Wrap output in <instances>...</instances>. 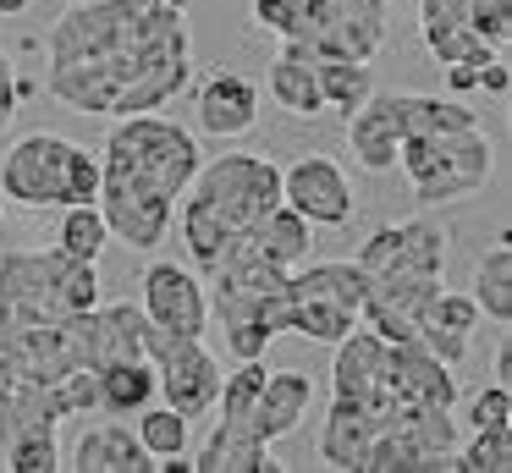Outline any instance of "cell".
Instances as JSON below:
<instances>
[{
	"instance_id": "484cf974",
	"label": "cell",
	"mask_w": 512,
	"mask_h": 473,
	"mask_svg": "<svg viewBox=\"0 0 512 473\" xmlns=\"http://www.w3.org/2000/svg\"><path fill=\"white\" fill-rule=\"evenodd\" d=\"M452 468L463 473H507L512 468V429H474V440H457Z\"/></svg>"
},
{
	"instance_id": "9a60e30c",
	"label": "cell",
	"mask_w": 512,
	"mask_h": 473,
	"mask_svg": "<svg viewBox=\"0 0 512 473\" xmlns=\"http://www.w3.org/2000/svg\"><path fill=\"white\" fill-rule=\"evenodd\" d=\"M61 468H78V473H155V457L144 451V440H138L133 424L105 418V424L83 429L72 451H61Z\"/></svg>"
},
{
	"instance_id": "30bf717a",
	"label": "cell",
	"mask_w": 512,
	"mask_h": 473,
	"mask_svg": "<svg viewBox=\"0 0 512 473\" xmlns=\"http://www.w3.org/2000/svg\"><path fill=\"white\" fill-rule=\"evenodd\" d=\"M287 44H303L314 55H347V61H375L386 44L391 0H292Z\"/></svg>"
},
{
	"instance_id": "4fadbf2b",
	"label": "cell",
	"mask_w": 512,
	"mask_h": 473,
	"mask_svg": "<svg viewBox=\"0 0 512 473\" xmlns=\"http://www.w3.org/2000/svg\"><path fill=\"white\" fill-rule=\"evenodd\" d=\"M144 319L171 336H204L210 330V297H204L199 270L182 264H149L144 270Z\"/></svg>"
},
{
	"instance_id": "ac0fdd59",
	"label": "cell",
	"mask_w": 512,
	"mask_h": 473,
	"mask_svg": "<svg viewBox=\"0 0 512 473\" xmlns=\"http://www.w3.org/2000/svg\"><path fill=\"white\" fill-rule=\"evenodd\" d=\"M474 330H479V303H474V297H463V292H446V286L424 303V314H419V341L441 363H452V369L468 358Z\"/></svg>"
},
{
	"instance_id": "74e56055",
	"label": "cell",
	"mask_w": 512,
	"mask_h": 473,
	"mask_svg": "<svg viewBox=\"0 0 512 473\" xmlns=\"http://www.w3.org/2000/svg\"><path fill=\"white\" fill-rule=\"evenodd\" d=\"M0 215H6V198H0Z\"/></svg>"
},
{
	"instance_id": "2e32d148",
	"label": "cell",
	"mask_w": 512,
	"mask_h": 473,
	"mask_svg": "<svg viewBox=\"0 0 512 473\" xmlns=\"http://www.w3.org/2000/svg\"><path fill=\"white\" fill-rule=\"evenodd\" d=\"M193 110H199V127L210 138H243L259 127V88L243 72H210L199 83Z\"/></svg>"
},
{
	"instance_id": "4dcf8cb0",
	"label": "cell",
	"mask_w": 512,
	"mask_h": 473,
	"mask_svg": "<svg viewBox=\"0 0 512 473\" xmlns=\"http://www.w3.org/2000/svg\"><path fill=\"white\" fill-rule=\"evenodd\" d=\"M254 22H259V28H270L276 39H287L292 22H298V11H292V0H254Z\"/></svg>"
},
{
	"instance_id": "d6986e66",
	"label": "cell",
	"mask_w": 512,
	"mask_h": 473,
	"mask_svg": "<svg viewBox=\"0 0 512 473\" xmlns=\"http://www.w3.org/2000/svg\"><path fill=\"white\" fill-rule=\"evenodd\" d=\"M419 39H424V50H430L441 66H452V61H463V66L496 61V50H490V44L463 22L457 0H419Z\"/></svg>"
},
{
	"instance_id": "7a4b0ae2",
	"label": "cell",
	"mask_w": 512,
	"mask_h": 473,
	"mask_svg": "<svg viewBox=\"0 0 512 473\" xmlns=\"http://www.w3.org/2000/svg\"><path fill=\"white\" fill-rule=\"evenodd\" d=\"M199 160V138L182 121L160 116V110L116 116L111 138L100 149V198H94L105 215V231L138 253L160 248L171 237L177 198L188 193Z\"/></svg>"
},
{
	"instance_id": "e0dca14e",
	"label": "cell",
	"mask_w": 512,
	"mask_h": 473,
	"mask_svg": "<svg viewBox=\"0 0 512 473\" xmlns=\"http://www.w3.org/2000/svg\"><path fill=\"white\" fill-rule=\"evenodd\" d=\"M309 402H314V380L303 369H265V385L254 396V413H248V429H254L265 446H276L281 435L309 418Z\"/></svg>"
},
{
	"instance_id": "e575fe53",
	"label": "cell",
	"mask_w": 512,
	"mask_h": 473,
	"mask_svg": "<svg viewBox=\"0 0 512 473\" xmlns=\"http://www.w3.org/2000/svg\"><path fill=\"white\" fill-rule=\"evenodd\" d=\"M507 374H512V347H507V336L496 341V380L507 385Z\"/></svg>"
},
{
	"instance_id": "f1b7e54d",
	"label": "cell",
	"mask_w": 512,
	"mask_h": 473,
	"mask_svg": "<svg viewBox=\"0 0 512 473\" xmlns=\"http://www.w3.org/2000/svg\"><path fill=\"white\" fill-rule=\"evenodd\" d=\"M0 457H6L12 473H56L61 468V440H56V429H45V435H23V440H12V446L0 451Z\"/></svg>"
},
{
	"instance_id": "8992f818",
	"label": "cell",
	"mask_w": 512,
	"mask_h": 473,
	"mask_svg": "<svg viewBox=\"0 0 512 473\" xmlns=\"http://www.w3.org/2000/svg\"><path fill=\"white\" fill-rule=\"evenodd\" d=\"M100 303V259L67 248H17L0 253V330L45 325Z\"/></svg>"
},
{
	"instance_id": "5b68a950",
	"label": "cell",
	"mask_w": 512,
	"mask_h": 473,
	"mask_svg": "<svg viewBox=\"0 0 512 473\" xmlns=\"http://www.w3.org/2000/svg\"><path fill=\"white\" fill-rule=\"evenodd\" d=\"M281 204V165L270 154H215L199 160L188 193H182V248H188L193 270H215L243 237Z\"/></svg>"
},
{
	"instance_id": "ffe728a7",
	"label": "cell",
	"mask_w": 512,
	"mask_h": 473,
	"mask_svg": "<svg viewBox=\"0 0 512 473\" xmlns=\"http://www.w3.org/2000/svg\"><path fill=\"white\" fill-rule=\"evenodd\" d=\"M155 396H160V385H155V363L149 358H127V363L94 369V418H133Z\"/></svg>"
},
{
	"instance_id": "8fae6325",
	"label": "cell",
	"mask_w": 512,
	"mask_h": 473,
	"mask_svg": "<svg viewBox=\"0 0 512 473\" xmlns=\"http://www.w3.org/2000/svg\"><path fill=\"white\" fill-rule=\"evenodd\" d=\"M144 358L155 363V385L166 396V407H177L182 418H204L215 413L221 396V363L204 347V336H171V330L144 319Z\"/></svg>"
},
{
	"instance_id": "7c38bea8",
	"label": "cell",
	"mask_w": 512,
	"mask_h": 473,
	"mask_svg": "<svg viewBox=\"0 0 512 473\" xmlns=\"http://www.w3.org/2000/svg\"><path fill=\"white\" fill-rule=\"evenodd\" d=\"M281 204H292L309 226H347L358 209L353 182L342 176V165L325 154H303L281 171Z\"/></svg>"
},
{
	"instance_id": "9c48e42d",
	"label": "cell",
	"mask_w": 512,
	"mask_h": 473,
	"mask_svg": "<svg viewBox=\"0 0 512 473\" xmlns=\"http://www.w3.org/2000/svg\"><path fill=\"white\" fill-rule=\"evenodd\" d=\"M364 275L353 259H303L287 275V330L303 341H342L358 325Z\"/></svg>"
},
{
	"instance_id": "1f68e13d",
	"label": "cell",
	"mask_w": 512,
	"mask_h": 473,
	"mask_svg": "<svg viewBox=\"0 0 512 473\" xmlns=\"http://www.w3.org/2000/svg\"><path fill=\"white\" fill-rule=\"evenodd\" d=\"M12 116H17V72H12V61L0 55V132L12 127Z\"/></svg>"
},
{
	"instance_id": "d4e9b609",
	"label": "cell",
	"mask_w": 512,
	"mask_h": 473,
	"mask_svg": "<svg viewBox=\"0 0 512 473\" xmlns=\"http://www.w3.org/2000/svg\"><path fill=\"white\" fill-rule=\"evenodd\" d=\"M105 242H111V231H105L100 204H67V215H61V237H56V248L78 253V259H100Z\"/></svg>"
},
{
	"instance_id": "d6a6232c",
	"label": "cell",
	"mask_w": 512,
	"mask_h": 473,
	"mask_svg": "<svg viewBox=\"0 0 512 473\" xmlns=\"http://www.w3.org/2000/svg\"><path fill=\"white\" fill-rule=\"evenodd\" d=\"M479 88H485V94H496V99L512 88V72H507V61H501V55H496V61L479 66Z\"/></svg>"
},
{
	"instance_id": "f546056e",
	"label": "cell",
	"mask_w": 512,
	"mask_h": 473,
	"mask_svg": "<svg viewBox=\"0 0 512 473\" xmlns=\"http://www.w3.org/2000/svg\"><path fill=\"white\" fill-rule=\"evenodd\" d=\"M468 424H474V429H512V391H507V385H490V391H479L474 396V402H468Z\"/></svg>"
},
{
	"instance_id": "cb8c5ba5",
	"label": "cell",
	"mask_w": 512,
	"mask_h": 473,
	"mask_svg": "<svg viewBox=\"0 0 512 473\" xmlns=\"http://www.w3.org/2000/svg\"><path fill=\"white\" fill-rule=\"evenodd\" d=\"M474 303L485 319H496V325H512V248L507 237L496 242V248L479 259L474 270Z\"/></svg>"
},
{
	"instance_id": "836d02e7",
	"label": "cell",
	"mask_w": 512,
	"mask_h": 473,
	"mask_svg": "<svg viewBox=\"0 0 512 473\" xmlns=\"http://www.w3.org/2000/svg\"><path fill=\"white\" fill-rule=\"evenodd\" d=\"M446 88H452V94H468V88H479V66L452 61V66H446Z\"/></svg>"
},
{
	"instance_id": "d590c367",
	"label": "cell",
	"mask_w": 512,
	"mask_h": 473,
	"mask_svg": "<svg viewBox=\"0 0 512 473\" xmlns=\"http://www.w3.org/2000/svg\"><path fill=\"white\" fill-rule=\"evenodd\" d=\"M28 6H34V0H0V17H23Z\"/></svg>"
},
{
	"instance_id": "ba28073f",
	"label": "cell",
	"mask_w": 512,
	"mask_h": 473,
	"mask_svg": "<svg viewBox=\"0 0 512 473\" xmlns=\"http://www.w3.org/2000/svg\"><path fill=\"white\" fill-rule=\"evenodd\" d=\"M0 198L23 209H67L100 198V160L61 132H28L0 154Z\"/></svg>"
},
{
	"instance_id": "7402d4cb",
	"label": "cell",
	"mask_w": 512,
	"mask_h": 473,
	"mask_svg": "<svg viewBox=\"0 0 512 473\" xmlns=\"http://www.w3.org/2000/svg\"><path fill=\"white\" fill-rule=\"evenodd\" d=\"M243 248L259 253V259H270V264H281V270H298V264L309 259V248H314V226H309V220H303L292 204H276V209H270V215L243 237ZM232 253H237V248H232Z\"/></svg>"
},
{
	"instance_id": "83f0119b",
	"label": "cell",
	"mask_w": 512,
	"mask_h": 473,
	"mask_svg": "<svg viewBox=\"0 0 512 473\" xmlns=\"http://www.w3.org/2000/svg\"><path fill=\"white\" fill-rule=\"evenodd\" d=\"M463 22L490 44L496 55H507V39H512V0H457Z\"/></svg>"
},
{
	"instance_id": "277c9868",
	"label": "cell",
	"mask_w": 512,
	"mask_h": 473,
	"mask_svg": "<svg viewBox=\"0 0 512 473\" xmlns=\"http://www.w3.org/2000/svg\"><path fill=\"white\" fill-rule=\"evenodd\" d=\"M446 226L435 215H413L397 226L369 231L358 248V275H364V303L358 325H369L386 341H419V314L446 286Z\"/></svg>"
},
{
	"instance_id": "3957f363",
	"label": "cell",
	"mask_w": 512,
	"mask_h": 473,
	"mask_svg": "<svg viewBox=\"0 0 512 473\" xmlns=\"http://www.w3.org/2000/svg\"><path fill=\"white\" fill-rule=\"evenodd\" d=\"M391 116H397V165L424 209L468 198L490 182L496 149L474 110L441 94H391Z\"/></svg>"
},
{
	"instance_id": "8d00e7d4",
	"label": "cell",
	"mask_w": 512,
	"mask_h": 473,
	"mask_svg": "<svg viewBox=\"0 0 512 473\" xmlns=\"http://www.w3.org/2000/svg\"><path fill=\"white\" fill-rule=\"evenodd\" d=\"M166 6H177V11H188V0H166Z\"/></svg>"
},
{
	"instance_id": "603a6c76",
	"label": "cell",
	"mask_w": 512,
	"mask_h": 473,
	"mask_svg": "<svg viewBox=\"0 0 512 473\" xmlns=\"http://www.w3.org/2000/svg\"><path fill=\"white\" fill-rule=\"evenodd\" d=\"M314 77H320V99L325 110H358L369 94H375V77H369V61H347V55H314Z\"/></svg>"
},
{
	"instance_id": "44dd1931",
	"label": "cell",
	"mask_w": 512,
	"mask_h": 473,
	"mask_svg": "<svg viewBox=\"0 0 512 473\" xmlns=\"http://www.w3.org/2000/svg\"><path fill=\"white\" fill-rule=\"evenodd\" d=\"M270 99H276L287 116H320L325 99H320V77H314V50H303V44H287L281 39V55L270 61V77H265Z\"/></svg>"
},
{
	"instance_id": "5bb4252c",
	"label": "cell",
	"mask_w": 512,
	"mask_h": 473,
	"mask_svg": "<svg viewBox=\"0 0 512 473\" xmlns=\"http://www.w3.org/2000/svg\"><path fill=\"white\" fill-rule=\"evenodd\" d=\"M67 396L61 385H39L28 374H17L12 363L0 358V451L23 435H45V429L67 424Z\"/></svg>"
},
{
	"instance_id": "4316f807",
	"label": "cell",
	"mask_w": 512,
	"mask_h": 473,
	"mask_svg": "<svg viewBox=\"0 0 512 473\" xmlns=\"http://www.w3.org/2000/svg\"><path fill=\"white\" fill-rule=\"evenodd\" d=\"M138 440H144L149 457H182V446H188V418H182L177 407L149 402L144 413H138Z\"/></svg>"
},
{
	"instance_id": "6da1fadb",
	"label": "cell",
	"mask_w": 512,
	"mask_h": 473,
	"mask_svg": "<svg viewBox=\"0 0 512 473\" xmlns=\"http://www.w3.org/2000/svg\"><path fill=\"white\" fill-rule=\"evenodd\" d=\"M45 88L78 116H138L188 88V11L166 0H78L45 39Z\"/></svg>"
},
{
	"instance_id": "52a82bcc",
	"label": "cell",
	"mask_w": 512,
	"mask_h": 473,
	"mask_svg": "<svg viewBox=\"0 0 512 473\" xmlns=\"http://www.w3.org/2000/svg\"><path fill=\"white\" fill-rule=\"evenodd\" d=\"M204 275H210V314L226 330V352L232 358H265L270 341L287 330V275L292 270L237 248Z\"/></svg>"
}]
</instances>
